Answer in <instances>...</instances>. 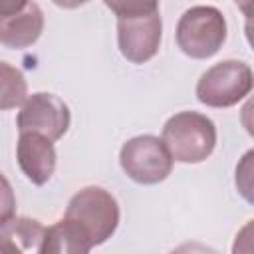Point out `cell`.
I'll list each match as a JSON object with an SVG mask.
<instances>
[{"instance_id":"cell-8","label":"cell","mask_w":254,"mask_h":254,"mask_svg":"<svg viewBox=\"0 0 254 254\" xmlns=\"http://www.w3.org/2000/svg\"><path fill=\"white\" fill-rule=\"evenodd\" d=\"M44 30V14L36 2L0 4V42L10 50H24L38 42Z\"/></svg>"},{"instance_id":"cell-9","label":"cell","mask_w":254,"mask_h":254,"mask_svg":"<svg viewBox=\"0 0 254 254\" xmlns=\"http://www.w3.org/2000/svg\"><path fill=\"white\" fill-rule=\"evenodd\" d=\"M16 159L22 173L34 185H46L56 171V149L54 141L38 133H20L16 145Z\"/></svg>"},{"instance_id":"cell-15","label":"cell","mask_w":254,"mask_h":254,"mask_svg":"<svg viewBox=\"0 0 254 254\" xmlns=\"http://www.w3.org/2000/svg\"><path fill=\"white\" fill-rule=\"evenodd\" d=\"M238 8L244 14V34H246V40H248V44L254 50V0L238 2Z\"/></svg>"},{"instance_id":"cell-7","label":"cell","mask_w":254,"mask_h":254,"mask_svg":"<svg viewBox=\"0 0 254 254\" xmlns=\"http://www.w3.org/2000/svg\"><path fill=\"white\" fill-rule=\"evenodd\" d=\"M71 115L64 99L54 93H32L22 105L16 127L20 133H38L50 141H58L65 135Z\"/></svg>"},{"instance_id":"cell-16","label":"cell","mask_w":254,"mask_h":254,"mask_svg":"<svg viewBox=\"0 0 254 254\" xmlns=\"http://www.w3.org/2000/svg\"><path fill=\"white\" fill-rule=\"evenodd\" d=\"M240 123L246 129V133L254 139V95L246 99V103L240 109Z\"/></svg>"},{"instance_id":"cell-14","label":"cell","mask_w":254,"mask_h":254,"mask_svg":"<svg viewBox=\"0 0 254 254\" xmlns=\"http://www.w3.org/2000/svg\"><path fill=\"white\" fill-rule=\"evenodd\" d=\"M232 254H254V218L236 232L232 242Z\"/></svg>"},{"instance_id":"cell-2","label":"cell","mask_w":254,"mask_h":254,"mask_svg":"<svg viewBox=\"0 0 254 254\" xmlns=\"http://www.w3.org/2000/svg\"><path fill=\"white\" fill-rule=\"evenodd\" d=\"M119 204L115 196L101 187H85L77 190L65 208L64 218L75 224L91 246L107 242L119 226Z\"/></svg>"},{"instance_id":"cell-4","label":"cell","mask_w":254,"mask_h":254,"mask_svg":"<svg viewBox=\"0 0 254 254\" xmlns=\"http://www.w3.org/2000/svg\"><path fill=\"white\" fill-rule=\"evenodd\" d=\"M177 46L192 60L212 58L226 40V20L214 6H192L177 24Z\"/></svg>"},{"instance_id":"cell-3","label":"cell","mask_w":254,"mask_h":254,"mask_svg":"<svg viewBox=\"0 0 254 254\" xmlns=\"http://www.w3.org/2000/svg\"><path fill=\"white\" fill-rule=\"evenodd\" d=\"M161 139L173 161L202 163L216 145V125L210 117L196 111H179L167 119Z\"/></svg>"},{"instance_id":"cell-12","label":"cell","mask_w":254,"mask_h":254,"mask_svg":"<svg viewBox=\"0 0 254 254\" xmlns=\"http://www.w3.org/2000/svg\"><path fill=\"white\" fill-rule=\"evenodd\" d=\"M0 73H2V109H12L16 105L26 103V79L20 69L12 67L8 62L0 64Z\"/></svg>"},{"instance_id":"cell-6","label":"cell","mask_w":254,"mask_h":254,"mask_svg":"<svg viewBox=\"0 0 254 254\" xmlns=\"http://www.w3.org/2000/svg\"><path fill=\"white\" fill-rule=\"evenodd\" d=\"M119 163L125 175L139 185H157L173 171V157L163 139L155 135H137L123 143Z\"/></svg>"},{"instance_id":"cell-13","label":"cell","mask_w":254,"mask_h":254,"mask_svg":"<svg viewBox=\"0 0 254 254\" xmlns=\"http://www.w3.org/2000/svg\"><path fill=\"white\" fill-rule=\"evenodd\" d=\"M234 185L238 194L248 204H254V149L246 151L238 159L236 171H234Z\"/></svg>"},{"instance_id":"cell-5","label":"cell","mask_w":254,"mask_h":254,"mask_svg":"<svg viewBox=\"0 0 254 254\" xmlns=\"http://www.w3.org/2000/svg\"><path fill=\"white\" fill-rule=\"evenodd\" d=\"M254 87V73L240 60H224L208 67L196 83V99L206 107H232Z\"/></svg>"},{"instance_id":"cell-1","label":"cell","mask_w":254,"mask_h":254,"mask_svg":"<svg viewBox=\"0 0 254 254\" xmlns=\"http://www.w3.org/2000/svg\"><path fill=\"white\" fill-rule=\"evenodd\" d=\"M117 16V44L131 64H145L159 52L163 22L159 4L153 0H105Z\"/></svg>"},{"instance_id":"cell-11","label":"cell","mask_w":254,"mask_h":254,"mask_svg":"<svg viewBox=\"0 0 254 254\" xmlns=\"http://www.w3.org/2000/svg\"><path fill=\"white\" fill-rule=\"evenodd\" d=\"M93 246L69 220H60L48 228L42 254H89Z\"/></svg>"},{"instance_id":"cell-17","label":"cell","mask_w":254,"mask_h":254,"mask_svg":"<svg viewBox=\"0 0 254 254\" xmlns=\"http://www.w3.org/2000/svg\"><path fill=\"white\" fill-rule=\"evenodd\" d=\"M169 254H220V252L202 242H185V244L177 246L175 250H171Z\"/></svg>"},{"instance_id":"cell-10","label":"cell","mask_w":254,"mask_h":254,"mask_svg":"<svg viewBox=\"0 0 254 254\" xmlns=\"http://www.w3.org/2000/svg\"><path fill=\"white\" fill-rule=\"evenodd\" d=\"M48 228L28 216H12L0 224L2 254H42Z\"/></svg>"}]
</instances>
